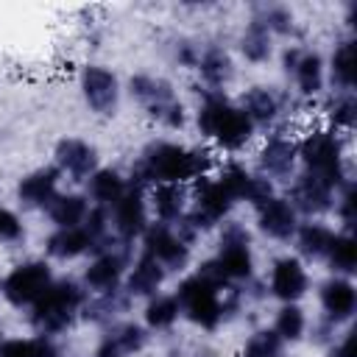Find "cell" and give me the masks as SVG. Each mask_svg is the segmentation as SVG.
Wrapping results in <instances>:
<instances>
[{"label":"cell","instance_id":"obj_9","mask_svg":"<svg viewBox=\"0 0 357 357\" xmlns=\"http://www.w3.org/2000/svg\"><path fill=\"white\" fill-rule=\"evenodd\" d=\"M81 92L84 100L92 112L98 114H114L117 98H120V84L117 75L100 64H86L81 70Z\"/></svg>","mask_w":357,"mask_h":357},{"label":"cell","instance_id":"obj_43","mask_svg":"<svg viewBox=\"0 0 357 357\" xmlns=\"http://www.w3.org/2000/svg\"><path fill=\"white\" fill-rule=\"evenodd\" d=\"M0 357H36L33 351V337H11L0 340Z\"/></svg>","mask_w":357,"mask_h":357},{"label":"cell","instance_id":"obj_28","mask_svg":"<svg viewBox=\"0 0 357 357\" xmlns=\"http://www.w3.org/2000/svg\"><path fill=\"white\" fill-rule=\"evenodd\" d=\"M324 59L321 53L315 50H301L296 67H293V78H296V86L301 95H318L324 89Z\"/></svg>","mask_w":357,"mask_h":357},{"label":"cell","instance_id":"obj_3","mask_svg":"<svg viewBox=\"0 0 357 357\" xmlns=\"http://www.w3.org/2000/svg\"><path fill=\"white\" fill-rule=\"evenodd\" d=\"M86 304V290L73 279H59L47 287V293L31 307V324L39 335H59L64 332L75 312Z\"/></svg>","mask_w":357,"mask_h":357},{"label":"cell","instance_id":"obj_15","mask_svg":"<svg viewBox=\"0 0 357 357\" xmlns=\"http://www.w3.org/2000/svg\"><path fill=\"white\" fill-rule=\"evenodd\" d=\"M310 287L307 271L296 257H279L271 268V293L282 304H296Z\"/></svg>","mask_w":357,"mask_h":357},{"label":"cell","instance_id":"obj_29","mask_svg":"<svg viewBox=\"0 0 357 357\" xmlns=\"http://www.w3.org/2000/svg\"><path fill=\"white\" fill-rule=\"evenodd\" d=\"M324 259L329 262L335 276H351L357 271V243L351 231H335Z\"/></svg>","mask_w":357,"mask_h":357},{"label":"cell","instance_id":"obj_45","mask_svg":"<svg viewBox=\"0 0 357 357\" xmlns=\"http://www.w3.org/2000/svg\"><path fill=\"white\" fill-rule=\"evenodd\" d=\"M198 56H201V50H198L195 45H190V42H181V45L176 47V59H178V64H184V67H195V64H198Z\"/></svg>","mask_w":357,"mask_h":357},{"label":"cell","instance_id":"obj_20","mask_svg":"<svg viewBox=\"0 0 357 357\" xmlns=\"http://www.w3.org/2000/svg\"><path fill=\"white\" fill-rule=\"evenodd\" d=\"M298 159V148L290 137L284 134H273L268 137V142L259 151V165H262V176H273V178H287L293 173V165Z\"/></svg>","mask_w":357,"mask_h":357},{"label":"cell","instance_id":"obj_32","mask_svg":"<svg viewBox=\"0 0 357 357\" xmlns=\"http://www.w3.org/2000/svg\"><path fill=\"white\" fill-rule=\"evenodd\" d=\"M332 229L329 226H324V223H312V220H307V223H298V229H296V245H298V251L304 254V257H310V259H324L326 257V248H329V243H332Z\"/></svg>","mask_w":357,"mask_h":357},{"label":"cell","instance_id":"obj_14","mask_svg":"<svg viewBox=\"0 0 357 357\" xmlns=\"http://www.w3.org/2000/svg\"><path fill=\"white\" fill-rule=\"evenodd\" d=\"M290 206L296 212H304V215H324L332 209L335 204V190L326 187L321 178L310 176V173H301L293 187H290V195H287Z\"/></svg>","mask_w":357,"mask_h":357},{"label":"cell","instance_id":"obj_8","mask_svg":"<svg viewBox=\"0 0 357 357\" xmlns=\"http://www.w3.org/2000/svg\"><path fill=\"white\" fill-rule=\"evenodd\" d=\"M142 254L156 259L165 271H181L190 262V245L167 223H148L142 231Z\"/></svg>","mask_w":357,"mask_h":357},{"label":"cell","instance_id":"obj_12","mask_svg":"<svg viewBox=\"0 0 357 357\" xmlns=\"http://www.w3.org/2000/svg\"><path fill=\"white\" fill-rule=\"evenodd\" d=\"M321 307H324V318L329 324H343V321H351L354 310H357V290H354V282L349 276H329L321 290Z\"/></svg>","mask_w":357,"mask_h":357},{"label":"cell","instance_id":"obj_47","mask_svg":"<svg viewBox=\"0 0 357 357\" xmlns=\"http://www.w3.org/2000/svg\"><path fill=\"white\" fill-rule=\"evenodd\" d=\"M273 357H284V354H282V351H279V354H273Z\"/></svg>","mask_w":357,"mask_h":357},{"label":"cell","instance_id":"obj_7","mask_svg":"<svg viewBox=\"0 0 357 357\" xmlns=\"http://www.w3.org/2000/svg\"><path fill=\"white\" fill-rule=\"evenodd\" d=\"M215 265L226 282H243L254 273V254L248 231L240 223H226L220 231V251L215 257Z\"/></svg>","mask_w":357,"mask_h":357},{"label":"cell","instance_id":"obj_17","mask_svg":"<svg viewBox=\"0 0 357 357\" xmlns=\"http://www.w3.org/2000/svg\"><path fill=\"white\" fill-rule=\"evenodd\" d=\"M257 220L262 234L273 237V240H290L298 229V212L290 206L287 198H268L262 206H257Z\"/></svg>","mask_w":357,"mask_h":357},{"label":"cell","instance_id":"obj_25","mask_svg":"<svg viewBox=\"0 0 357 357\" xmlns=\"http://www.w3.org/2000/svg\"><path fill=\"white\" fill-rule=\"evenodd\" d=\"M184 204H187V192L181 184H153L151 187V206L159 218V223H178L184 218Z\"/></svg>","mask_w":357,"mask_h":357},{"label":"cell","instance_id":"obj_34","mask_svg":"<svg viewBox=\"0 0 357 357\" xmlns=\"http://www.w3.org/2000/svg\"><path fill=\"white\" fill-rule=\"evenodd\" d=\"M178 315H181V304H178L176 296L156 293L145 304V324H148V329H156V332L159 329H170L178 321Z\"/></svg>","mask_w":357,"mask_h":357},{"label":"cell","instance_id":"obj_40","mask_svg":"<svg viewBox=\"0 0 357 357\" xmlns=\"http://www.w3.org/2000/svg\"><path fill=\"white\" fill-rule=\"evenodd\" d=\"M153 120H159L162 126H167V128H181L184 126V120H187V112H184V106H181V100L176 98V100H170V103H162V106H156V109H151L148 112Z\"/></svg>","mask_w":357,"mask_h":357},{"label":"cell","instance_id":"obj_16","mask_svg":"<svg viewBox=\"0 0 357 357\" xmlns=\"http://www.w3.org/2000/svg\"><path fill=\"white\" fill-rule=\"evenodd\" d=\"M148 343V329L139 324H114L98 343L92 357H131L137 351H142Z\"/></svg>","mask_w":357,"mask_h":357},{"label":"cell","instance_id":"obj_19","mask_svg":"<svg viewBox=\"0 0 357 357\" xmlns=\"http://www.w3.org/2000/svg\"><path fill=\"white\" fill-rule=\"evenodd\" d=\"M231 206H234V198L220 187L218 178H206V176L198 178L192 212H195L201 220H206L209 226H215L218 220H223V218L231 212Z\"/></svg>","mask_w":357,"mask_h":357},{"label":"cell","instance_id":"obj_44","mask_svg":"<svg viewBox=\"0 0 357 357\" xmlns=\"http://www.w3.org/2000/svg\"><path fill=\"white\" fill-rule=\"evenodd\" d=\"M326 357H357V351H354V329H349L340 340H335L329 346Z\"/></svg>","mask_w":357,"mask_h":357},{"label":"cell","instance_id":"obj_6","mask_svg":"<svg viewBox=\"0 0 357 357\" xmlns=\"http://www.w3.org/2000/svg\"><path fill=\"white\" fill-rule=\"evenodd\" d=\"M50 284H53L50 265L42 262V259H31V262H22V265L11 268L6 273L0 290L14 307H33L47 293Z\"/></svg>","mask_w":357,"mask_h":357},{"label":"cell","instance_id":"obj_11","mask_svg":"<svg viewBox=\"0 0 357 357\" xmlns=\"http://www.w3.org/2000/svg\"><path fill=\"white\" fill-rule=\"evenodd\" d=\"M112 212V229L120 240L131 243L134 237H142V231L148 229V204H145V192L137 187H128L123 192V198L109 209Z\"/></svg>","mask_w":357,"mask_h":357},{"label":"cell","instance_id":"obj_2","mask_svg":"<svg viewBox=\"0 0 357 357\" xmlns=\"http://www.w3.org/2000/svg\"><path fill=\"white\" fill-rule=\"evenodd\" d=\"M198 131L226 151H240L251 139L254 123L240 106L229 103L220 92H209L198 109Z\"/></svg>","mask_w":357,"mask_h":357},{"label":"cell","instance_id":"obj_31","mask_svg":"<svg viewBox=\"0 0 357 357\" xmlns=\"http://www.w3.org/2000/svg\"><path fill=\"white\" fill-rule=\"evenodd\" d=\"M240 50H243V56L251 64H262V61L271 59V53H273V36H271V31L257 17L245 25V31L240 36Z\"/></svg>","mask_w":357,"mask_h":357},{"label":"cell","instance_id":"obj_1","mask_svg":"<svg viewBox=\"0 0 357 357\" xmlns=\"http://www.w3.org/2000/svg\"><path fill=\"white\" fill-rule=\"evenodd\" d=\"M209 153L184 148L176 142H153L131 170V187L142 190L153 184H184L206 176Z\"/></svg>","mask_w":357,"mask_h":357},{"label":"cell","instance_id":"obj_42","mask_svg":"<svg viewBox=\"0 0 357 357\" xmlns=\"http://www.w3.org/2000/svg\"><path fill=\"white\" fill-rule=\"evenodd\" d=\"M22 234H25V229H22L17 212H11L8 206H0V240L17 243V240H22Z\"/></svg>","mask_w":357,"mask_h":357},{"label":"cell","instance_id":"obj_39","mask_svg":"<svg viewBox=\"0 0 357 357\" xmlns=\"http://www.w3.org/2000/svg\"><path fill=\"white\" fill-rule=\"evenodd\" d=\"M354 117H357V103L351 92H337L335 100L329 103V120L335 123V128H354Z\"/></svg>","mask_w":357,"mask_h":357},{"label":"cell","instance_id":"obj_22","mask_svg":"<svg viewBox=\"0 0 357 357\" xmlns=\"http://www.w3.org/2000/svg\"><path fill=\"white\" fill-rule=\"evenodd\" d=\"M45 251L56 259H75L86 251H95V240L84 226H70V229H56L47 243Z\"/></svg>","mask_w":357,"mask_h":357},{"label":"cell","instance_id":"obj_38","mask_svg":"<svg viewBox=\"0 0 357 357\" xmlns=\"http://www.w3.org/2000/svg\"><path fill=\"white\" fill-rule=\"evenodd\" d=\"M257 20L271 31V36H273V33L287 36V33H293V28H296L293 14H290L284 6H262L259 14H257Z\"/></svg>","mask_w":357,"mask_h":357},{"label":"cell","instance_id":"obj_13","mask_svg":"<svg viewBox=\"0 0 357 357\" xmlns=\"http://www.w3.org/2000/svg\"><path fill=\"white\" fill-rule=\"evenodd\" d=\"M56 167L61 173H67L73 181H86L95 170H98V153L89 142L78 139V137H64L56 145Z\"/></svg>","mask_w":357,"mask_h":357},{"label":"cell","instance_id":"obj_26","mask_svg":"<svg viewBox=\"0 0 357 357\" xmlns=\"http://www.w3.org/2000/svg\"><path fill=\"white\" fill-rule=\"evenodd\" d=\"M128 89H131V95H134L148 112L156 109V106H162V103L176 100V89H173V84H170L167 78H159V75H145V73L131 75Z\"/></svg>","mask_w":357,"mask_h":357},{"label":"cell","instance_id":"obj_27","mask_svg":"<svg viewBox=\"0 0 357 357\" xmlns=\"http://www.w3.org/2000/svg\"><path fill=\"white\" fill-rule=\"evenodd\" d=\"M195 67H198L201 78H204L212 89L226 86V84L231 81V75H234L231 56H229L223 47H218V45L204 47V50H201V56H198V64H195Z\"/></svg>","mask_w":357,"mask_h":357},{"label":"cell","instance_id":"obj_10","mask_svg":"<svg viewBox=\"0 0 357 357\" xmlns=\"http://www.w3.org/2000/svg\"><path fill=\"white\" fill-rule=\"evenodd\" d=\"M126 262H128V248L126 251H117L114 245L100 248V254L84 271V284L98 296L120 290V282L126 276Z\"/></svg>","mask_w":357,"mask_h":357},{"label":"cell","instance_id":"obj_41","mask_svg":"<svg viewBox=\"0 0 357 357\" xmlns=\"http://www.w3.org/2000/svg\"><path fill=\"white\" fill-rule=\"evenodd\" d=\"M268 198H273V181H271L268 176H251L243 201H248V204L257 209V206H262Z\"/></svg>","mask_w":357,"mask_h":357},{"label":"cell","instance_id":"obj_35","mask_svg":"<svg viewBox=\"0 0 357 357\" xmlns=\"http://www.w3.org/2000/svg\"><path fill=\"white\" fill-rule=\"evenodd\" d=\"M307 329V318H304V310L298 304H282L279 312H276V324H273V332L282 337V340H301Z\"/></svg>","mask_w":357,"mask_h":357},{"label":"cell","instance_id":"obj_24","mask_svg":"<svg viewBox=\"0 0 357 357\" xmlns=\"http://www.w3.org/2000/svg\"><path fill=\"white\" fill-rule=\"evenodd\" d=\"M86 190H89V198L98 204V206H114L123 192L128 190V181L123 178L120 170L114 167H98L89 178H86Z\"/></svg>","mask_w":357,"mask_h":357},{"label":"cell","instance_id":"obj_33","mask_svg":"<svg viewBox=\"0 0 357 357\" xmlns=\"http://www.w3.org/2000/svg\"><path fill=\"white\" fill-rule=\"evenodd\" d=\"M329 73H332V84L340 92L354 89V42L351 39H343L335 45L329 59Z\"/></svg>","mask_w":357,"mask_h":357},{"label":"cell","instance_id":"obj_36","mask_svg":"<svg viewBox=\"0 0 357 357\" xmlns=\"http://www.w3.org/2000/svg\"><path fill=\"white\" fill-rule=\"evenodd\" d=\"M282 337L273 332V329H257L245 346H243V357H273L282 351Z\"/></svg>","mask_w":357,"mask_h":357},{"label":"cell","instance_id":"obj_18","mask_svg":"<svg viewBox=\"0 0 357 357\" xmlns=\"http://www.w3.org/2000/svg\"><path fill=\"white\" fill-rule=\"evenodd\" d=\"M59 178H61V170L56 165L39 167V170H33V173H28V176L20 178L17 198L25 206H42V209H47V204L59 195Z\"/></svg>","mask_w":357,"mask_h":357},{"label":"cell","instance_id":"obj_30","mask_svg":"<svg viewBox=\"0 0 357 357\" xmlns=\"http://www.w3.org/2000/svg\"><path fill=\"white\" fill-rule=\"evenodd\" d=\"M240 109L245 112V117H248L254 126H268V123H273L276 114H279V100H276V95H273L271 89H265V86H251V89L243 95V106H240Z\"/></svg>","mask_w":357,"mask_h":357},{"label":"cell","instance_id":"obj_46","mask_svg":"<svg viewBox=\"0 0 357 357\" xmlns=\"http://www.w3.org/2000/svg\"><path fill=\"white\" fill-rule=\"evenodd\" d=\"M298 56H301V47H287V50H284V61H282V64H284V73H293Z\"/></svg>","mask_w":357,"mask_h":357},{"label":"cell","instance_id":"obj_5","mask_svg":"<svg viewBox=\"0 0 357 357\" xmlns=\"http://www.w3.org/2000/svg\"><path fill=\"white\" fill-rule=\"evenodd\" d=\"M223 290H218L212 282H206L201 273H192L187 279H181V284L176 287V298L181 304V312L201 329H215L223 315H226V307H223V298H220Z\"/></svg>","mask_w":357,"mask_h":357},{"label":"cell","instance_id":"obj_37","mask_svg":"<svg viewBox=\"0 0 357 357\" xmlns=\"http://www.w3.org/2000/svg\"><path fill=\"white\" fill-rule=\"evenodd\" d=\"M251 176H254V173H248L243 165L231 162V165H226V167L220 170L218 181H220V187H223V190H226V192H229L234 201H243V195H245V190H248Z\"/></svg>","mask_w":357,"mask_h":357},{"label":"cell","instance_id":"obj_23","mask_svg":"<svg viewBox=\"0 0 357 357\" xmlns=\"http://www.w3.org/2000/svg\"><path fill=\"white\" fill-rule=\"evenodd\" d=\"M89 215V198L78 192H59L47 204V218L56 229H70V226H84Z\"/></svg>","mask_w":357,"mask_h":357},{"label":"cell","instance_id":"obj_21","mask_svg":"<svg viewBox=\"0 0 357 357\" xmlns=\"http://www.w3.org/2000/svg\"><path fill=\"white\" fill-rule=\"evenodd\" d=\"M165 268L151 259L148 254H142L137 259V265L131 268V273L126 276V296H134V298H151L159 293L162 282H165Z\"/></svg>","mask_w":357,"mask_h":357},{"label":"cell","instance_id":"obj_4","mask_svg":"<svg viewBox=\"0 0 357 357\" xmlns=\"http://www.w3.org/2000/svg\"><path fill=\"white\" fill-rule=\"evenodd\" d=\"M296 148H298V159L304 162V173L321 178L335 192L349 181L346 178L340 139L335 137V131H312Z\"/></svg>","mask_w":357,"mask_h":357}]
</instances>
